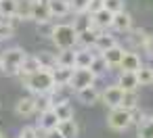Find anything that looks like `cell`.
<instances>
[{"mask_svg": "<svg viewBox=\"0 0 153 138\" xmlns=\"http://www.w3.org/2000/svg\"><path fill=\"white\" fill-rule=\"evenodd\" d=\"M88 4H90V0H69L71 13H86L88 11Z\"/></svg>", "mask_w": 153, "mask_h": 138, "instance_id": "obj_34", "label": "cell"}, {"mask_svg": "<svg viewBox=\"0 0 153 138\" xmlns=\"http://www.w3.org/2000/svg\"><path fill=\"white\" fill-rule=\"evenodd\" d=\"M44 138H65V136L61 134L59 128H53V130H44Z\"/></svg>", "mask_w": 153, "mask_h": 138, "instance_id": "obj_38", "label": "cell"}, {"mask_svg": "<svg viewBox=\"0 0 153 138\" xmlns=\"http://www.w3.org/2000/svg\"><path fill=\"white\" fill-rule=\"evenodd\" d=\"M23 86L32 92V94H48L55 88V77L51 69H38L32 75L23 77Z\"/></svg>", "mask_w": 153, "mask_h": 138, "instance_id": "obj_1", "label": "cell"}, {"mask_svg": "<svg viewBox=\"0 0 153 138\" xmlns=\"http://www.w3.org/2000/svg\"><path fill=\"white\" fill-rule=\"evenodd\" d=\"M38 69H42L38 57H36V55H25V59H23L21 65H19V77L23 80L25 75H32V73L38 71Z\"/></svg>", "mask_w": 153, "mask_h": 138, "instance_id": "obj_13", "label": "cell"}, {"mask_svg": "<svg viewBox=\"0 0 153 138\" xmlns=\"http://www.w3.org/2000/svg\"><path fill=\"white\" fill-rule=\"evenodd\" d=\"M107 125L115 132H124L132 125V111L124 107H111L107 113Z\"/></svg>", "mask_w": 153, "mask_h": 138, "instance_id": "obj_4", "label": "cell"}, {"mask_svg": "<svg viewBox=\"0 0 153 138\" xmlns=\"http://www.w3.org/2000/svg\"><path fill=\"white\" fill-rule=\"evenodd\" d=\"M15 113L19 117H30L36 113V96H23L15 105Z\"/></svg>", "mask_w": 153, "mask_h": 138, "instance_id": "obj_11", "label": "cell"}, {"mask_svg": "<svg viewBox=\"0 0 153 138\" xmlns=\"http://www.w3.org/2000/svg\"><path fill=\"white\" fill-rule=\"evenodd\" d=\"M143 48H145V52H147L149 57H153V36H147V38H145Z\"/></svg>", "mask_w": 153, "mask_h": 138, "instance_id": "obj_37", "label": "cell"}, {"mask_svg": "<svg viewBox=\"0 0 153 138\" xmlns=\"http://www.w3.org/2000/svg\"><path fill=\"white\" fill-rule=\"evenodd\" d=\"M111 30H115V32H120V34L130 32V30H132V17H130V13H126V11L115 13V15H113V21H111Z\"/></svg>", "mask_w": 153, "mask_h": 138, "instance_id": "obj_10", "label": "cell"}, {"mask_svg": "<svg viewBox=\"0 0 153 138\" xmlns=\"http://www.w3.org/2000/svg\"><path fill=\"white\" fill-rule=\"evenodd\" d=\"M13 34H15V27H13V25H9V23H0V42H2V40H11Z\"/></svg>", "mask_w": 153, "mask_h": 138, "instance_id": "obj_36", "label": "cell"}, {"mask_svg": "<svg viewBox=\"0 0 153 138\" xmlns=\"http://www.w3.org/2000/svg\"><path fill=\"white\" fill-rule=\"evenodd\" d=\"M117 44V40H115V36H111V34H107V30L105 32H99V36H97V40H94V50L101 55V52H105L107 48H111V46H115Z\"/></svg>", "mask_w": 153, "mask_h": 138, "instance_id": "obj_15", "label": "cell"}, {"mask_svg": "<svg viewBox=\"0 0 153 138\" xmlns=\"http://www.w3.org/2000/svg\"><path fill=\"white\" fill-rule=\"evenodd\" d=\"M25 55L27 52L23 48H9V50H4L2 55H0V71H2L4 75H9V77L19 75V65L25 59Z\"/></svg>", "mask_w": 153, "mask_h": 138, "instance_id": "obj_2", "label": "cell"}, {"mask_svg": "<svg viewBox=\"0 0 153 138\" xmlns=\"http://www.w3.org/2000/svg\"><path fill=\"white\" fill-rule=\"evenodd\" d=\"M15 15H17L21 21H32V2H30V0H19Z\"/></svg>", "mask_w": 153, "mask_h": 138, "instance_id": "obj_27", "label": "cell"}, {"mask_svg": "<svg viewBox=\"0 0 153 138\" xmlns=\"http://www.w3.org/2000/svg\"><path fill=\"white\" fill-rule=\"evenodd\" d=\"M122 94H124V88L120 84H113V86H107L103 92H101V100L111 109V107H120L122 103Z\"/></svg>", "mask_w": 153, "mask_h": 138, "instance_id": "obj_7", "label": "cell"}, {"mask_svg": "<svg viewBox=\"0 0 153 138\" xmlns=\"http://www.w3.org/2000/svg\"><path fill=\"white\" fill-rule=\"evenodd\" d=\"M51 38L57 48H74L78 44V30L71 23H59L53 27Z\"/></svg>", "mask_w": 153, "mask_h": 138, "instance_id": "obj_3", "label": "cell"}, {"mask_svg": "<svg viewBox=\"0 0 153 138\" xmlns=\"http://www.w3.org/2000/svg\"><path fill=\"white\" fill-rule=\"evenodd\" d=\"M53 111L57 113L59 121H61V119H71V117H74V107L69 105V100H61V103H55V105H53Z\"/></svg>", "mask_w": 153, "mask_h": 138, "instance_id": "obj_24", "label": "cell"}, {"mask_svg": "<svg viewBox=\"0 0 153 138\" xmlns=\"http://www.w3.org/2000/svg\"><path fill=\"white\" fill-rule=\"evenodd\" d=\"M103 9H107L109 13H120V11H126V4L124 0H103Z\"/></svg>", "mask_w": 153, "mask_h": 138, "instance_id": "obj_32", "label": "cell"}, {"mask_svg": "<svg viewBox=\"0 0 153 138\" xmlns=\"http://www.w3.org/2000/svg\"><path fill=\"white\" fill-rule=\"evenodd\" d=\"M117 84L124 90H138V86H140L138 84V77H136V71H122Z\"/></svg>", "mask_w": 153, "mask_h": 138, "instance_id": "obj_20", "label": "cell"}, {"mask_svg": "<svg viewBox=\"0 0 153 138\" xmlns=\"http://www.w3.org/2000/svg\"><path fill=\"white\" fill-rule=\"evenodd\" d=\"M138 138H153V117H145L138 123Z\"/></svg>", "mask_w": 153, "mask_h": 138, "instance_id": "obj_30", "label": "cell"}, {"mask_svg": "<svg viewBox=\"0 0 153 138\" xmlns=\"http://www.w3.org/2000/svg\"><path fill=\"white\" fill-rule=\"evenodd\" d=\"M38 57V61H40V67L42 69H55L57 67V55H53V52H46V50H42L40 55H36Z\"/></svg>", "mask_w": 153, "mask_h": 138, "instance_id": "obj_26", "label": "cell"}, {"mask_svg": "<svg viewBox=\"0 0 153 138\" xmlns=\"http://www.w3.org/2000/svg\"><path fill=\"white\" fill-rule=\"evenodd\" d=\"M111 21H113V13H109L107 9H99V11L90 13V25L99 32L111 30Z\"/></svg>", "mask_w": 153, "mask_h": 138, "instance_id": "obj_6", "label": "cell"}, {"mask_svg": "<svg viewBox=\"0 0 153 138\" xmlns=\"http://www.w3.org/2000/svg\"><path fill=\"white\" fill-rule=\"evenodd\" d=\"M53 19L46 0H38V2H32V21L36 23H48Z\"/></svg>", "mask_w": 153, "mask_h": 138, "instance_id": "obj_8", "label": "cell"}, {"mask_svg": "<svg viewBox=\"0 0 153 138\" xmlns=\"http://www.w3.org/2000/svg\"><path fill=\"white\" fill-rule=\"evenodd\" d=\"M90 71H92V73L99 77V75H103V73H107V71H111V69H109L107 61H105L101 55H97V57H94V61L90 63Z\"/></svg>", "mask_w": 153, "mask_h": 138, "instance_id": "obj_28", "label": "cell"}, {"mask_svg": "<svg viewBox=\"0 0 153 138\" xmlns=\"http://www.w3.org/2000/svg\"><path fill=\"white\" fill-rule=\"evenodd\" d=\"M99 9H103V0H90L88 13H94V11H99Z\"/></svg>", "mask_w": 153, "mask_h": 138, "instance_id": "obj_39", "label": "cell"}, {"mask_svg": "<svg viewBox=\"0 0 153 138\" xmlns=\"http://www.w3.org/2000/svg\"><path fill=\"white\" fill-rule=\"evenodd\" d=\"M120 107H124V109H128V111L138 109V94H136V90H124Z\"/></svg>", "mask_w": 153, "mask_h": 138, "instance_id": "obj_25", "label": "cell"}, {"mask_svg": "<svg viewBox=\"0 0 153 138\" xmlns=\"http://www.w3.org/2000/svg\"><path fill=\"white\" fill-rule=\"evenodd\" d=\"M17 138H40V130L34 128V125H25V128L19 132Z\"/></svg>", "mask_w": 153, "mask_h": 138, "instance_id": "obj_35", "label": "cell"}, {"mask_svg": "<svg viewBox=\"0 0 153 138\" xmlns=\"http://www.w3.org/2000/svg\"><path fill=\"white\" fill-rule=\"evenodd\" d=\"M136 77H138V84L140 86H153V69L151 67L140 65V69L136 71Z\"/></svg>", "mask_w": 153, "mask_h": 138, "instance_id": "obj_29", "label": "cell"}, {"mask_svg": "<svg viewBox=\"0 0 153 138\" xmlns=\"http://www.w3.org/2000/svg\"><path fill=\"white\" fill-rule=\"evenodd\" d=\"M0 138H4V136H2V132H0Z\"/></svg>", "mask_w": 153, "mask_h": 138, "instance_id": "obj_41", "label": "cell"}, {"mask_svg": "<svg viewBox=\"0 0 153 138\" xmlns=\"http://www.w3.org/2000/svg\"><path fill=\"white\" fill-rule=\"evenodd\" d=\"M57 65L76 67V50L74 48H59V52H57Z\"/></svg>", "mask_w": 153, "mask_h": 138, "instance_id": "obj_21", "label": "cell"}, {"mask_svg": "<svg viewBox=\"0 0 153 138\" xmlns=\"http://www.w3.org/2000/svg\"><path fill=\"white\" fill-rule=\"evenodd\" d=\"M99 52L94 48H80L76 50V67H90V63L94 61Z\"/></svg>", "mask_w": 153, "mask_h": 138, "instance_id": "obj_19", "label": "cell"}, {"mask_svg": "<svg viewBox=\"0 0 153 138\" xmlns=\"http://www.w3.org/2000/svg\"><path fill=\"white\" fill-rule=\"evenodd\" d=\"M97 80V75L90 71V67H74V73H71V80H69V86L71 90H82L86 86H92Z\"/></svg>", "mask_w": 153, "mask_h": 138, "instance_id": "obj_5", "label": "cell"}, {"mask_svg": "<svg viewBox=\"0 0 153 138\" xmlns=\"http://www.w3.org/2000/svg\"><path fill=\"white\" fill-rule=\"evenodd\" d=\"M124 48L120 46V44H115V46H111V48H107L105 52H101V57L107 61V65H109V69H115V67H120V61H122V57H124Z\"/></svg>", "mask_w": 153, "mask_h": 138, "instance_id": "obj_12", "label": "cell"}, {"mask_svg": "<svg viewBox=\"0 0 153 138\" xmlns=\"http://www.w3.org/2000/svg\"><path fill=\"white\" fill-rule=\"evenodd\" d=\"M57 125H59V117L53 111V107L46 109V111H40V119H38V128L40 130H53Z\"/></svg>", "mask_w": 153, "mask_h": 138, "instance_id": "obj_16", "label": "cell"}, {"mask_svg": "<svg viewBox=\"0 0 153 138\" xmlns=\"http://www.w3.org/2000/svg\"><path fill=\"white\" fill-rule=\"evenodd\" d=\"M76 98L82 103V105H86V107H90V105H97L99 100H101V92L94 88V84L92 86H86V88H82V90H76Z\"/></svg>", "mask_w": 153, "mask_h": 138, "instance_id": "obj_9", "label": "cell"}, {"mask_svg": "<svg viewBox=\"0 0 153 138\" xmlns=\"http://www.w3.org/2000/svg\"><path fill=\"white\" fill-rule=\"evenodd\" d=\"M30 2H38V0H30Z\"/></svg>", "mask_w": 153, "mask_h": 138, "instance_id": "obj_40", "label": "cell"}, {"mask_svg": "<svg viewBox=\"0 0 153 138\" xmlns=\"http://www.w3.org/2000/svg\"><path fill=\"white\" fill-rule=\"evenodd\" d=\"M71 73H74V67H63V65H57V67L53 69L55 84H69Z\"/></svg>", "mask_w": 153, "mask_h": 138, "instance_id": "obj_23", "label": "cell"}, {"mask_svg": "<svg viewBox=\"0 0 153 138\" xmlns=\"http://www.w3.org/2000/svg\"><path fill=\"white\" fill-rule=\"evenodd\" d=\"M140 59H138V55L136 52H124V57H122V61H120V69L122 71H138L140 69Z\"/></svg>", "mask_w": 153, "mask_h": 138, "instance_id": "obj_17", "label": "cell"}, {"mask_svg": "<svg viewBox=\"0 0 153 138\" xmlns=\"http://www.w3.org/2000/svg\"><path fill=\"white\" fill-rule=\"evenodd\" d=\"M19 0H0V15H15Z\"/></svg>", "mask_w": 153, "mask_h": 138, "instance_id": "obj_33", "label": "cell"}, {"mask_svg": "<svg viewBox=\"0 0 153 138\" xmlns=\"http://www.w3.org/2000/svg\"><path fill=\"white\" fill-rule=\"evenodd\" d=\"M57 128L61 130V134H63L65 138H78V134H80V128H78V123L74 121V117H71V119H61Z\"/></svg>", "mask_w": 153, "mask_h": 138, "instance_id": "obj_22", "label": "cell"}, {"mask_svg": "<svg viewBox=\"0 0 153 138\" xmlns=\"http://www.w3.org/2000/svg\"><path fill=\"white\" fill-rule=\"evenodd\" d=\"M48 4V11L53 17H67L71 13V7H69V0H46Z\"/></svg>", "mask_w": 153, "mask_h": 138, "instance_id": "obj_14", "label": "cell"}, {"mask_svg": "<svg viewBox=\"0 0 153 138\" xmlns=\"http://www.w3.org/2000/svg\"><path fill=\"white\" fill-rule=\"evenodd\" d=\"M78 17H76V21L71 23L78 32H82V30H86V27H90V13L86 11V13H76Z\"/></svg>", "mask_w": 153, "mask_h": 138, "instance_id": "obj_31", "label": "cell"}, {"mask_svg": "<svg viewBox=\"0 0 153 138\" xmlns=\"http://www.w3.org/2000/svg\"><path fill=\"white\" fill-rule=\"evenodd\" d=\"M97 36H99V30H94V27L90 25V27H86V30L78 32V44H80L82 48H92V46H94Z\"/></svg>", "mask_w": 153, "mask_h": 138, "instance_id": "obj_18", "label": "cell"}]
</instances>
